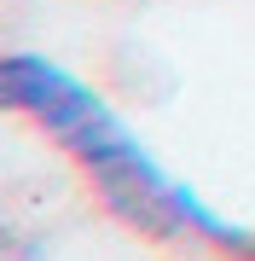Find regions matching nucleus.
Wrapping results in <instances>:
<instances>
[{"mask_svg":"<svg viewBox=\"0 0 255 261\" xmlns=\"http://www.w3.org/2000/svg\"><path fill=\"white\" fill-rule=\"evenodd\" d=\"M0 105L18 111L23 122H35L41 134L70 151V163L93 180V192L104 197V209L122 226L157 238V244H186L209 238L238 261H255V232L226 226L209 203H197L180 180H168L157 168V157L122 128V116L104 105L87 82H76L70 70H58L52 58L35 53H6L0 58Z\"/></svg>","mask_w":255,"mask_h":261,"instance_id":"obj_1","label":"nucleus"}]
</instances>
